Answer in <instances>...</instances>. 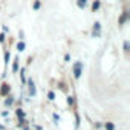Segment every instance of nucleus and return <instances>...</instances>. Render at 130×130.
<instances>
[{
	"label": "nucleus",
	"mask_w": 130,
	"mask_h": 130,
	"mask_svg": "<svg viewBox=\"0 0 130 130\" xmlns=\"http://www.w3.org/2000/svg\"><path fill=\"white\" fill-rule=\"evenodd\" d=\"M66 103H68V106H71V107H72V106L75 104V100H74V96H68V98H66Z\"/></svg>",
	"instance_id": "4468645a"
},
{
	"label": "nucleus",
	"mask_w": 130,
	"mask_h": 130,
	"mask_svg": "<svg viewBox=\"0 0 130 130\" xmlns=\"http://www.w3.org/2000/svg\"><path fill=\"white\" fill-rule=\"evenodd\" d=\"M64 61H66V63L71 61V54H66V55H64Z\"/></svg>",
	"instance_id": "a211bd4d"
},
{
	"label": "nucleus",
	"mask_w": 130,
	"mask_h": 130,
	"mask_svg": "<svg viewBox=\"0 0 130 130\" xmlns=\"http://www.w3.org/2000/svg\"><path fill=\"white\" fill-rule=\"evenodd\" d=\"M19 61H20V60H19V57H17V58H14V63H12V72H14V74H17V72H19Z\"/></svg>",
	"instance_id": "0eeeda50"
},
{
	"label": "nucleus",
	"mask_w": 130,
	"mask_h": 130,
	"mask_svg": "<svg viewBox=\"0 0 130 130\" xmlns=\"http://www.w3.org/2000/svg\"><path fill=\"white\" fill-rule=\"evenodd\" d=\"M20 77H22V83H23V84H26V78H25V68H22V69H20Z\"/></svg>",
	"instance_id": "2eb2a0df"
},
{
	"label": "nucleus",
	"mask_w": 130,
	"mask_h": 130,
	"mask_svg": "<svg viewBox=\"0 0 130 130\" xmlns=\"http://www.w3.org/2000/svg\"><path fill=\"white\" fill-rule=\"evenodd\" d=\"M92 35L96 37V38L101 35V23H100V22H95V25H93V28H92Z\"/></svg>",
	"instance_id": "7ed1b4c3"
},
{
	"label": "nucleus",
	"mask_w": 130,
	"mask_h": 130,
	"mask_svg": "<svg viewBox=\"0 0 130 130\" xmlns=\"http://www.w3.org/2000/svg\"><path fill=\"white\" fill-rule=\"evenodd\" d=\"M40 8H41V2H40V0H35V2L32 3V9L34 11H38Z\"/></svg>",
	"instance_id": "6e6552de"
},
{
	"label": "nucleus",
	"mask_w": 130,
	"mask_h": 130,
	"mask_svg": "<svg viewBox=\"0 0 130 130\" xmlns=\"http://www.w3.org/2000/svg\"><path fill=\"white\" fill-rule=\"evenodd\" d=\"M104 128L106 130H115V124L113 122H106L104 124Z\"/></svg>",
	"instance_id": "9b49d317"
},
{
	"label": "nucleus",
	"mask_w": 130,
	"mask_h": 130,
	"mask_svg": "<svg viewBox=\"0 0 130 130\" xmlns=\"http://www.w3.org/2000/svg\"><path fill=\"white\" fill-rule=\"evenodd\" d=\"M25 49H26V44H25V41H20V43L17 44V51H19V52H23Z\"/></svg>",
	"instance_id": "1a4fd4ad"
},
{
	"label": "nucleus",
	"mask_w": 130,
	"mask_h": 130,
	"mask_svg": "<svg viewBox=\"0 0 130 130\" xmlns=\"http://www.w3.org/2000/svg\"><path fill=\"white\" fill-rule=\"evenodd\" d=\"M54 121H55V122H58V121H60V116H58L57 113H54Z\"/></svg>",
	"instance_id": "412c9836"
},
{
	"label": "nucleus",
	"mask_w": 130,
	"mask_h": 130,
	"mask_svg": "<svg viewBox=\"0 0 130 130\" xmlns=\"http://www.w3.org/2000/svg\"><path fill=\"white\" fill-rule=\"evenodd\" d=\"M127 19H128V12H127V11H124V12H122V15L119 17V25L122 26V25L127 22Z\"/></svg>",
	"instance_id": "39448f33"
},
{
	"label": "nucleus",
	"mask_w": 130,
	"mask_h": 130,
	"mask_svg": "<svg viewBox=\"0 0 130 130\" xmlns=\"http://www.w3.org/2000/svg\"><path fill=\"white\" fill-rule=\"evenodd\" d=\"M9 92H11L9 83H2V87H0V95H2V96H8Z\"/></svg>",
	"instance_id": "f03ea898"
},
{
	"label": "nucleus",
	"mask_w": 130,
	"mask_h": 130,
	"mask_svg": "<svg viewBox=\"0 0 130 130\" xmlns=\"http://www.w3.org/2000/svg\"><path fill=\"white\" fill-rule=\"evenodd\" d=\"M28 83V89H29V95L31 96H35L37 95V89H35V83L32 81V80H29V81H26Z\"/></svg>",
	"instance_id": "20e7f679"
},
{
	"label": "nucleus",
	"mask_w": 130,
	"mask_h": 130,
	"mask_svg": "<svg viewBox=\"0 0 130 130\" xmlns=\"http://www.w3.org/2000/svg\"><path fill=\"white\" fill-rule=\"evenodd\" d=\"M0 43H5V34H0Z\"/></svg>",
	"instance_id": "aec40b11"
},
{
	"label": "nucleus",
	"mask_w": 130,
	"mask_h": 130,
	"mask_svg": "<svg viewBox=\"0 0 130 130\" xmlns=\"http://www.w3.org/2000/svg\"><path fill=\"white\" fill-rule=\"evenodd\" d=\"M101 6V2L100 0H93V3H92V12H96Z\"/></svg>",
	"instance_id": "423d86ee"
},
{
	"label": "nucleus",
	"mask_w": 130,
	"mask_h": 130,
	"mask_svg": "<svg viewBox=\"0 0 130 130\" xmlns=\"http://www.w3.org/2000/svg\"><path fill=\"white\" fill-rule=\"evenodd\" d=\"M124 51H125V52H128V41H127V40L124 41Z\"/></svg>",
	"instance_id": "6ab92c4d"
},
{
	"label": "nucleus",
	"mask_w": 130,
	"mask_h": 130,
	"mask_svg": "<svg viewBox=\"0 0 130 130\" xmlns=\"http://www.w3.org/2000/svg\"><path fill=\"white\" fill-rule=\"evenodd\" d=\"M12 103H14V98H12V96H8V98L5 100V106H8V107L12 106Z\"/></svg>",
	"instance_id": "ddd939ff"
},
{
	"label": "nucleus",
	"mask_w": 130,
	"mask_h": 130,
	"mask_svg": "<svg viewBox=\"0 0 130 130\" xmlns=\"http://www.w3.org/2000/svg\"><path fill=\"white\" fill-rule=\"evenodd\" d=\"M15 113H17V116H19L20 119H22V118H25V112H23V109H17V112H15Z\"/></svg>",
	"instance_id": "f3484780"
},
{
	"label": "nucleus",
	"mask_w": 130,
	"mask_h": 130,
	"mask_svg": "<svg viewBox=\"0 0 130 130\" xmlns=\"http://www.w3.org/2000/svg\"><path fill=\"white\" fill-rule=\"evenodd\" d=\"M81 72H83V63L81 61H77L74 64V77H75V80H80L81 78Z\"/></svg>",
	"instance_id": "f257e3e1"
},
{
	"label": "nucleus",
	"mask_w": 130,
	"mask_h": 130,
	"mask_svg": "<svg viewBox=\"0 0 130 130\" xmlns=\"http://www.w3.org/2000/svg\"><path fill=\"white\" fill-rule=\"evenodd\" d=\"M47 98H49L51 101H54V100H55V92H54V90H49V92H47Z\"/></svg>",
	"instance_id": "dca6fc26"
},
{
	"label": "nucleus",
	"mask_w": 130,
	"mask_h": 130,
	"mask_svg": "<svg viewBox=\"0 0 130 130\" xmlns=\"http://www.w3.org/2000/svg\"><path fill=\"white\" fill-rule=\"evenodd\" d=\"M77 5H78V8L84 9V8H86V5H87V0H78V2H77Z\"/></svg>",
	"instance_id": "9d476101"
},
{
	"label": "nucleus",
	"mask_w": 130,
	"mask_h": 130,
	"mask_svg": "<svg viewBox=\"0 0 130 130\" xmlns=\"http://www.w3.org/2000/svg\"><path fill=\"white\" fill-rule=\"evenodd\" d=\"M9 58H11V54H9V51H5V66H8Z\"/></svg>",
	"instance_id": "f8f14e48"
}]
</instances>
